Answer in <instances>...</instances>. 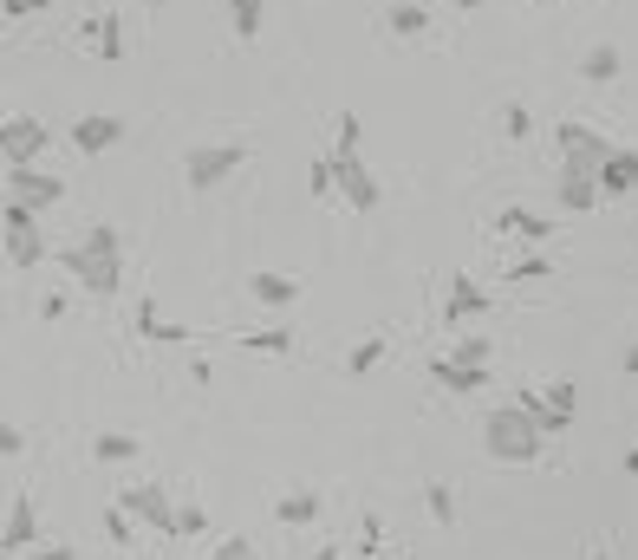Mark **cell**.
<instances>
[{
	"mask_svg": "<svg viewBox=\"0 0 638 560\" xmlns=\"http://www.w3.org/2000/svg\"><path fill=\"white\" fill-rule=\"evenodd\" d=\"M7 183H13V196H20V202H33V209H52V202L65 196V183H59V176H46L39 163H26V170H7Z\"/></svg>",
	"mask_w": 638,
	"mask_h": 560,
	"instance_id": "12",
	"label": "cell"
},
{
	"mask_svg": "<svg viewBox=\"0 0 638 560\" xmlns=\"http://www.w3.org/2000/svg\"><path fill=\"white\" fill-rule=\"evenodd\" d=\"M385 26H391L398 39H424V33H430V13H424L417 0H398V7L385 13Z\"/></svg>",
	"mask_w": 638,
	"mask_h": 560,
	"instance_id": "22",
	"label": "cell"
},
{
	"mask_svg": "<svg viewBox=\"0 0 638 560\" xmlns=\"http://www.w3.org/2000/svg\"><path fill=\"white\" fill-rule=\"evenodd\" d=\"M65 281H78L91 300H117L124 294V235L111 222H91L85 241L65 248Z\"/></svg>",
	"mask_w": 638,
	"mask_h": 560,
	"instance_id": "1",
	"label": "cell"
},
{
	"mask_svg": "<svg viewBox=\"0 0 638 560\" xmlns=\"http://www.w3.org/2000/svg\"><path fill=\"white\" fill-rule=\"evenodd\" d=\"M593 560H613V555H606V548H593Z\"/></svg>",
	"mask_w": 638,
	"mask_h": 560,
	"instance_id": "45",
	"label": "cell"
},
{
	"mask_svg": "<svg viewBox=\"0 0 638 560\" xmlns=\"http://www.w3.org/2000/svg\"><path fill=\"white\" fill-rule=\"evenodd\" d=\"M20 560H78V555H72V542H52V548H33V555H20Z\"/></svg>",
	"mask_w": 638,
	"mask_h": 560,
	"instance_id": "40",
	"label": "cell"
},
{
	"mask_svg": "<svg viewBox=\"0 0 638 560\" xmlns=\"http://www.w3.org/2000/svg\"><path fill=\"white\" fill-rule=\"evenodd\" d=\"M638 189V150H613V163L600 170V196H633Z\"/></svg>",
	"mask_w": 638,
	"mask_h": 560,
	"instance_id": "20",
	"label": "cell"
},
{
	"mask_svg": "<svg viewBox=\"0 0 638 560\" xmlns=\"http://www.w3.org/2000/svg\"><path fill=\"white\" fill-rule=\"evenodd\" d=\"M450 7H456V13H476V7H483V0H450Z\"/></svg>",
	"mask_w": 638,
	"mask_h": 560,
	"instance_id": "44",
	"label": "cell"
},
{
	"mask_svg": "<svg viewBox=\"0 0 638 560\" xmlns=\"http://www.w3.org/2000/svg\"><path fill=\"white\" fill-rule=\"evenodd\" d=\"M85 39L98 46L104 65H124V13H91L85 20Z\"/></svg>",
	"mask_w": 638,
	"mask_h": 560,
	"instance_id": "13",
	"label": "cell"
},
{
	"mask_svg": "<svg viewBox=\"0 0 638 560\" xmlns=\"http://www.w3.org/2000/svg\"><path fill=\"white\" fill-rule=\"evenodd\" d=\"M502 137H509V144H528V137H535L528 104H502Z\"/></svg>",
	"mask_w": 638,
	"mask_h": 560,
	"instance_id": "30",
	"label": "cell"
},
{
	"mask_svg": "<svg viewBox=\"0 0 638 560\" xmlns=\"http://www.w3.org/2000/svg\"><path fill=\"white\" fill-rule=\"evenodd\" d=\"M209 560H254V548H248V535H228V542H215Z\"/></svg>",
	"mask_w": 638,
	"mask_h": 560,
	"instance_id": "37",
	"label": "cell"
},
{
	"mask_svg": "<svg viewBox=\"0 0 638 560\" xmlns=\"http://www.w3.org/2000/svg\"><path fill=\"white\" fill-rule=\"evenodd\" d=\"M359 137H365V117H359V111H339V137H333V157H359Z\"/></svg>",
	"mask_w": 638,
	"mask_h": 560,
	"instance_id": "28",
	"label": "cell"
},
{
	"mask_svg": "<svg viewBox=\"0 0 638 560\" xmlns=\"http://www.w3.org/2000/svg\"><path fill=\"white\" fill-rule=\"evenodd\" d=\"M46 144H52V130H46L39 117H26V111H13V117L0 124V157H7V170L39 163V157H46Z\"/></svg>",
	"mask_w": 638,
	"mask_h": 560,
	"instance_id": "6",
	"label": "cell"
},
{
	"mask_svg": "<svg viewBox=\"0 0 638 560\" xmlns=\"http://www.w3.org/2000/svg\"><path fill=\"white\" fill-rule=\"evenodd\" d=\"M424 509H430L437 528H456V496H450V483H430V489H424Z\"/></svg>",
	"mask_w": 638,
	"mask_h": 560,
	"instance_id": "27",
	"label": "cell"
},
{
	"mask_svg": "<svg viewBox=\"0 0 638 560\" xmlns=\"http://www.w3.org/2000/svg\"><path fill=\"white\" fill-rule=\"evenodd\" d=\"M333 183H339L346 209H359V215H372V209L385 202V183L365 170V157H333Z\"/></svg>",
	"mask_w": 638,
	"mask_h": 560,
	"instance_id": "7",
	"label": "cell"
},
{
	"mask_svg": "<svg viewBox=\"0 0 638 560\" xmlns=\"http://www.w3.org/2000/svg\"><path fill=\"white\" fill-rule=\"evenodd\" d=\"M470 320H489V294L470 274H456L450 281V300H443V326H470Z\"/></svg>",
	"mask_w": 638,
	"mask_h": 560,
	"instance_id": "11",
	"label": "cell"
},
{
	"mask_svg": "<svg viewBox=\"0 0 638 560\" xmlns=\"http://www.w3.org/2000/svg\"><path fill=\"white\" fill-rule=\"evenodd\" d=\"M241 163H248L241 144H196V150H183V183L189 189H222Z\"/></svg>",
	"mask_w": 638,
	"mask_h": 560,
	"instance_id": "4",
	"label": "cell"
},
{
	"mask_svg": "<svg viewBox=\"0 0 638 560\" xmlns=\"http://www.w3.org/2000/svg\"><path fill=\"white\" fill-rule=\"evenodd\" d=\"M91 457L98 463H130L137 457V437L130 431H104V437H91Z\"/></svg>",
	"mask_w": 638,
	"mask_h": 560,
	"instance_id": "25",
	"label": "cell"
},
{
	"mask_svg": "<svg viewBox=\"0 0 638 560\" xmlns=\"http://www.w3.org/2000/svg\"><path fill=\"white\" fill-rule=\"evenodd\" d=\"M554 202H561L567 215H587V209L600 202V176H561V183H554Z\"/></svg>",
	"mask_w": 638,
	"mask_h": 560,
	"instance_id": "19",
	"label": "cell"
},
{
	"mask_svg": "<svg viewBox=\"0 0 638 560\" xmlns=\"http://www.w3.org/2000/svg\"><path fill=\"white\" fill-rule=\"evenodd\" d=\"M430 385H443V391H483L489 385V365H456L443 352V359H430Z\"/></svg>",
	"mask_w": 638,
	"mask_h": 560,
	"instance_id": "17",
	"label": "cell"
},
{
	"mask_svg": "<svg viewBox=\"0 0 638 560\" xmlns=\"http://www.w3.org/2000/svg\"><path fill=\"white\" fill-rule=\"evenodd\" d=\"M196 535H209V515L196 502H176V542H196Z\"/></svg>",
	"mask_w": 638,
	"mask_h": 560,
	"instance_id": "32",
	"label": "cell"
},
{
	"mask_svg": "<svg viewBox=\"0 0 638 560\" xmlns=\"http://www.w3.org/2000/svg\"><path fill=\"white\" fill-rule=\"evenodd\" d=\"M378 359H385V333H365V339L352 346V359H346V372H352V378H365V372H378Z\"/></svg>",
	"mask_w": 638,
	"mask_h": 560,
	"instance_id": "26",
	"label": "cell"
},
{
	"mask_svg": "<svg viewBox=\"0 0 638 560\" xmlns=\"http://www.w3.org/2000/svg\"><path fill=\"white\" fill-rule=\"evenodd\" d=\"M248 352H261V359H287L293 352V333L287 326H254V333H235Z\"/></svg>",
	"mask_w": 638,
	"mask_h": 560,
	"instance_id": "21",
	"label": "cell"
},
{
	"mask_svg": "<svg viewBox=\"0 0 638 560\" xmlns=\"http://www.w3.org/2000/svg\"><path fill=\"white\" fill-rule=\"evenodd\" d=\"M580 78H593V85H613V78H620V46H606V39H600V46L580 59Z\"/></svg>",
	"mask_w": 638,
	"mask_h": 560,
	"instance_id": "23",
	"label": "cell"
},
{
	"mask_svg": "<svg viewBox=\"0 0 638 560\" xmlns=\"http://www.w3.org/2000/svg\"><path fill=\"white\" fill-rule=\"evenodd\" d=\"M137 339H150V346H183V339H189V326H183V320H163V313H157V300L143 294V300H137Z\"/></svg>",
	"mask_w": 638,
	"mask_h": 560,
	"instance_id": "15",
	"label": "cell"
},
{
	"mask_svg": "<svg viewBox=\"0 0 638 560\" xmlns=\"http://www.w3.org/2000/svg\"><path fill=\"white\" fill-rule=\"evenodd\" d=\"M535 7H548V0H535Z\"/></svg>",
	"mask_w": 638,
	"mask_h": 560,
	"instance_id": "46",
	"label": "cell"
},
{
	"mask_svg": "<svg viewBox=\"0 0 638 560\" xmlns=\"http://www.w3.org/2000/svg\"><path fill=\"white\" fill-rule=\"evenodd\" d=\"M359 548H365V555H385V528H378V515H372V509L359 515Z\"/></svg>",
	"mask_w": 638,
	"mask_h": 560,
	"instance_id": "36",
	"label": "cell"
},
{
	"mask_svg": "<svg viewBox=\"0 0 638 560\" xmlns=\"http://www.w3.org/2000/svg\"><path fill=\"white\" fill-rule=\"evenodd\" d=\"M320 509H326V496H320V489H287V496L274 502V522H280V528H313V522H320Z\"/></svg>",
	"mask_w": 638,
	"mask_h": 560,
	"instance_id": "16",
	"label": "cell"
},
{
	"mask_svg": "<svg viewBox=\"0 0 638 560\" xmlns=\"http://www.w3.org/2000/svg\"><path fill=\"white\" fill-rule=\"evenodd\" d=\"M307 189H313L320 202H326V196L339 189V183H333V157H313V170H307Z\"/></svg>",
	"mask_w": 638,
	"mask_h": 560,
	"instance_id": "35",
	"label": "cell"
},
{
	"mask_svg": "<svg viewBox=\"0 0 638 560\" xmlns=\"http://www.w3.org/2000/svg\"><path fill=\"white\" fill-rule=\"evenodd\" d=\"M124 117H111V111H91V117H78L72 124V150H85V157H104V150H117L124 144Z\"/></svg>",
	"mask_w": 638,
	"mask_h": 560,
	"instance_id": "9",
	"label": "cell"
},
{
	"mask_svg": "<svg viewBox=\"0 0 638 560\" xmlns=\"http://www.w3.org/2000/svg\"><path fill=\"white\" fill-rule=\"evenodd\" d=\"M20 450H26V437H20V424H0V457H7V463H13V457H20Z\"/></svg>",
	"mask_w": 638,
	"mask_h": 560,
	"instance_id": "38",
	"label": "cell"
},
{
	"mask_svg": "<svg viewBox=\"0 0 638 560\" xmlns=\"http://www.w3.org/2000/svg\"><path fill=\"white\" fill-rule=\"evenodd\" d=\"M0 228H7L0 241H7V261H13V267H39V261H46V235H39V209H33V202L13 196L7 215H0Z\"/></svg>",
	"mask_w": 638,
	"mask_h": 560,
	"instance_id": "5",
	"label": "cell"
},
{
	"mask_svg": "<svg viewBox=\"0 0 638 560\" xmlns=\"http://www.w3.org/2000/svg\"><path fill=\"white\" fill-rule=\"evenodd\" d=\"M261 20H267V0H228V26H235V39H261Z\"/></svg>",
	"mask_w": 638,
	"mask_h": 560,
	"instance_id": "24",
	"label": "cell"
},
{
	"mask_svg": "<svg viewBox=\"0 0 638 560\" xmlns=\"http://www.w3.org/2000/svg\"><path fill=\"white\" fill-rule=\"evenodd\" d=\"M248 294H254L261 307L287 313V307L300 300V281H293V274H274V267H261V274H248Z\"/></svg>",
	"mask_w": 638,
	"mask_h": 560,
	"instance_id": "14",
	"label": "cell"
},
{
	"mask_svg": "<svg viewBox=\"0 0 638 560\" xmlns=\"http://www.w3.org/2000/svg\"><path fill=\"white\" fill-rule=\"evenodd\" d=\"M117 502L143 522V528H157V535H176V502H170V489L163 483H137V489H117Z\"/></svg>",
	"mask_w": 638,
	"mask_h": 560,
	"instance_id": "8",
	"label": "cell"
},
{
	"mask_svg": "<svg viewBox=\"0 0 638 560\" xmlns=\"http://www.w3.org/2000/svg\"><path fill=\"white\" fill-rule=\"evenodd\" d=\"M541 391H548V405H554V411H574V418H580V385H574V378H548Z\"/></svg>",
	"mask_w": 638,
	"mask_h": 560,
	"instance_id": "31",
	"label": "cell"
},
{
	"mask_svg": "<svg viewBox=\"0 0 638 560\" xmlns=\"http://www.w3.org/2000/svg\"><path fill=\"white\" fill-rule=\"evenodd\" d=\"M496 228H502V235H515V241H535V248L554 235V228H548V215H535V209H522V202H509V209L496 215Z\"/></svg>",
	"mask_w": 638,
	"mask_h": 560,
	"instance_id": "18",
	"label": "cell"
},
{
	"mask_svg": "<svg viewBox=\"0 0 638 560\" xmlns=\"http://www.w3.org/2000/svg\"><path fill=\"white\" fill-rule=\"evenodd\" d=\"M313 560H346V555H339V548H333V542H326V548H313Z\"/></svg>",
	"mask_w": 638,
	"mask_h": 560,
	"instance_id": "42",
	"label": "cell"
},
{
	"mask_svg": "<svg viewBox=\"0 0 638 560\" xmlns=\"http://www.w3.org/2000/svg\"><path fill=\"white\" fill-rule=\"evenodd\" d=\"M620 365H626V378H638V346L626 352V359H620Z\"/></svg>",
	"mask_w": 638,
	"mask_h": 560,
	"instance_id": "41",
	"label": "cell"
},
{
	"mask_svg": "<svg viewBox=\"0 0 638 560\" xmlns=\"http://www.w3.org/2000/svg\"><path fill=\"white\" fill-rule=\"evenodd\" d=\"M554 144H561V176H600L606 163H613V150L620 144H606L593 124H580V117H567V124H554Z\"/></svg>",
	"mask_w": 638,
	"mask_h": 560,
	"instance_id": "3",
	"label": "cell"
},
{
	"mask_svg": "<svg viewBox=\"0 0 638 560\" xmlns=\"http://www.w3.org/2000/svg\"><path fill=\"white\" fill-rule=\"evenodd\" d=\"M130 522H137V515H130L124 502H111V509H104V542H117V548H124V542H130Z\"/></svg>",
	"mask_w": 638,
	"mask_h": 560,
	"instance_id": "34",
	"label": "cell"
},
{
	"mask_svg": "<svg viewBox=\"0 0 638 560\" xmlns=\"http://www.w3.org/2000/svg\"><path fill=\"white\" fill-rule=\"evenodd\" d=\"M450 359H456V365H489V359H496V339H489V333H470V339H456Z\"/></svg>",
	"mask_w": 638,
	"mask_h": 560,
	"instance_id": "29",
	"label": "cell"
},
{
	"mask_svg": "<svg viewBox=\"0 0 638 560\" xmlns=\"http://www.w3.org/2000/svg\"><path fill=\"white\" fill-rule=\"evenodd\" d=\"M626 476H638V444L626 450Z\"/></svg>",
	"mask_w": 638,
	"mask_h": 560,
	"instance_id": "43",
	"label": "cell"
},
{
	"mask_svg": "<svg viewBox=\"0 0 638 560\" xmlns=\"http://www.w3.org/2000/svg\"><path fill=\"white\" fill-rule=\"evenodd\" d=\"M541 418L528 411V405H496L489 418H483V450H489V463H535L541 457Z\"/></svg>",
	"mask_w": 638,
	"mask_h": 560,
	"instance_id": "2",
	"label": "cell"
},
{
	"mask_svg": "<svg viewBox=\"0 0 638 560\" xmlns=\"http://www.w3.org/2000/svg\"><path fill=\"white\" fill-rule=\"evenodd\" d=\"M509 281H522V287H535V281H554V261L548 254H528V261H515V274Z\"/></svg>",
	"mask_w": 638,
	"mask_h": 560,
	"instance_id": "33",
	"label": "cell"
},
{
	"mask_svg": "<svg viewBox=\"0 0 638 560\" xmlns=\"http://www.w3.org/2000/svg\"><path fill=\"white\" fill-rule=\"evenodd\" d=\"M52 0H7V20H33V13H46Z\"/></svg>",
	"mask_w": 638,
	"mask_h": 560,
	"instance_id": "39",
	"label": "cell"
},
{
	"mask_svg": "<svg viewBox=\"0 0 638 560\" xmlns=\"http://www.w3.org/2000/svg\"><path fill=\"white\" fill-rule=\"evenodd\" d=\"M0 548L13 560L39 548V509H33V496H13V502H7V535H0Z\"/></svg>",
	"mask_w": 638,
	"mask_h": 560,
	"instance_id": "10",
	"label": "cell"
}]
</instances>
